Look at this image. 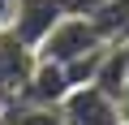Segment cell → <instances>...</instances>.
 Here are the masks:
<instances>
[{"mask_svg":"<svg viewBox=\"0 0 129 125\" xmlns=\"http://www.w3.org/2000/svg\"><path fill=\"white\" fill-rule=\"evenodd\" d=\"M103 47H108V43L99 39V30H95L90 17H60V22L47 30V39L35 47V60L60 65L64 78H69V86H90Z\"/></svg>","mask_w":129,"mask_h":125,"instance_id":"1","label":"cell"},{"mask_svg":"<svg viewBox=\"0 0 129 125\" xmlns=\"http://www.w3.org/2000/svg\"><path fill=\"white\" fill-rule=\"evenodd\" d=\"M60 125H125V112L112 95L95 91V86H73L56 108Z\"/></svg>","mask_w":129,"mask_h":125,"instance_id":"2","label":"cell"},{"mask_svg":"<svg viewBox=\"0 0 129 125\" xmlns=\"http://www.w3.org/2000/svg\"><path fill=\"white\" fill-rule=\"evenodd\" d=\"M30 69H35V52L22 47L9 30H0V116L22 104L26 82H30Z\"/></svg>","mask_w":129,"mask_h":125,"instance_id":"3","label":"cell"},{"mask_svg":"<svg viewBox=\"0 0 129 125\" xmlns=\"http://www.w3.org/2000/svg\"><path fill=\"white\" fill-rule=\"evenodd\" d=\"M60 17H64L60 0H17V5H13V17H9V26H5V30H9L22 47H30V52H35Z\"/></svg>","mask_w":129,"mask_h":125,"instance_id":"4","label":"cell"},{"mask_svg":"<svg viewBox=\"0 0 129 125\" xmlns=\"http://www.w3.org/2000/svg\"><path fill=\"white\" fill-rule=\"evenodd\" d=\"M69 91H73V86H69V78H64L60 65H52V60H35L22 104H30V108H60V99L69 95Z\"/></svg>","mask_w":129,"mask_h":125,"instance_id":"5","label":"cell"},{"mask_svg":"<svg viewBox=\"0 0 129 125\" xmlns=\"http://www.w3.org/2000/svg\"><path fill=\"white\" fill-rule=\"evenodd\" d=\"M125 78H129V43H108L103 56H99V65H95V78L90 86L112 95L120 104V91H125Z\"/></svg>","mask_w":129,"mask_h":125,"instance_id":"6","label":"cell"},{"mask_svg":"<svg viewBox=\"0 0 129 125\" xmlns=\"http://www.w3.org/2000/svg\"><path fill=\"white\" fill-rule=\"evenodd\" d=\"M103 43H129V0H103L90 13Z\"/></svg>","mask_w":129,"mask_h":125,"instance_id":"7","label":"cell"},{"mask_svg":"<svg viewBox=\"0 0 129 125\" xmlns=\"http://www.w3.org/2000/svg\"><path fill=\"white\" fill-rule=\"evenodd\" d=\"M13 5H17V0H0V30L9 26V17H13Z\"/></svg>","mask_w":129,"mask_h":125,"instance_id":"8","label":"cell"},{"mask_svg":"<svg viewBox=\"0 0 129 125\" xmlns=\"http://www.w3.org/2000/svg\"><path fill=\"white\" fill-rule=\"evenodd\" d=\"M120 112H125V121H129V78H125V91H120Z\"/></svg>","mask_w":129,"mask_h":125,"instance_id":"9","label":"cell"}]
</instances>
